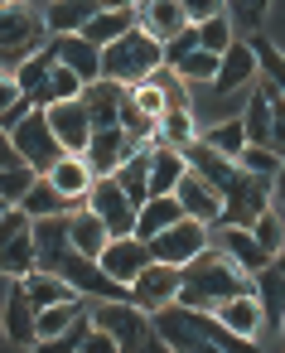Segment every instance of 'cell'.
<instances>
[{
    "label": "cell",
    "mask_w": 285,
    "mask_h": 353,
    "mask_svg": "<svg viewBox=\"0 0 285 353\" xmlns=\"http://www.w3.org/2000/svg\"><path fill=\"white\" fill-rule=\"evenodd\" d=\"M198 25V44L208 49V54H222L232 39H237V30H232V20H227V10H218V15H208V20H193Z\"/></svg>",
    "instance_id": "41"
},
{
    "label": "cell",
    "mask_w": 285,
    "mask_h": 353,
    "mask_svg": "<svg viewBox=\"0 0 285 353\" xmlns=\"http://www.w3.org/2000/svg\"><path fill=\"white\" fill-rule=\"evenodd\" d=\"M97 10H102V0H49L44 25H49V34H83Z\"/></svg>",
    "instance_id": "26"
},
{
    "label": "cell",
    "mask_w": 285,
    "mask_h": 353,
    "mask_svg": "<svg viewBox=\"0 0 285 353\" xmlns=\"http://www.w3.org/2000/svg\"><path fill=\"white\" fill-rule=\"evenodd\" d=\"M131 97H136V102H140V107H145L155 121H160V112H165V92H160L150 78H145V83H136V88H131Z\"/></svg>",
    "instance_id": "50"
},
{
    "label": "cell",
    "mask_w": 285,
    "mask_h": 353,
    "mask_svg": "<svg viewBox=\"0 0 285 353\" xmlns=\"http://www.w3.org/2000/svg\"><path fill=\"white\" fill-rule=\"evenodd\" d=\"M20 208H25L30 218H49V213H73V208H83V203H73L49 174H34L30 189L20 194Z\"/></svg>",
    "instance_id": "24"
},
{
    "label": "cell",
    "mask_w": 285,
    "mask_h": 353,
    "mask_svg": "<svg viewBox=\"0 0 285 353\" xmlns=\"http://www.w3.org/2000/svg\"><path fill=\"white\" fill-rule=\"evenodd\" d=\"M271 261H275V266H280V271H285V247H280V252H275V256H271Z\"/></svg>",
    "instance_id": "57"
},
{
    "label": "cell",
    "mask_w": 285,
    "mask_h": 353,
    "mask_svg": "<svg viewBox=\"0 0 285 353\" xmlns=\"http://www.w3.org/2000/svg\"><path fill=\"white\" fill-rule=\"evenodd\" d=\"M237 165H246V170H256V174H271V179H275V170H280V150H271V145H242Z\"/></svg>",
    "instance_id": "47"
},
{
    "label": "cell",
    "mask_w": 285,
    "mask_h": 353,
    "mask_svg": "<svg viewBox=\"0 0 285 353\" xmlns=\"http://www.w3.org/2000/svg\"><path fill=\"white\" fill-rule=\"evenodd\" d=\"M10 136H15V150H20V160L34 170V174H49L68 150H63V141L54 136V126H49V117H44V107H30L15 126H10Z\"/></svg>",
    "instance_id": "6"
},
{
    "label": "cell",
    "mask_w": 285,
    "mask_h": 353,
    "mask_svg": "<svg viewBox=\"0 0 285 353\" xmlns=\"http://www.w3.org/2000/svg\"><path fill=\"white\" fill-rule=\"evenodd\" d=\"M92 310V324L107 329L116 339L121 353H145V348H160L155 339V324H150V310H140L136 300H87Z\"/></svg>",
    "instance_id": "5"
},
{
    "label": "cell",
    "mask_w": 285,
    "mask_h": 353,
    "mask_svg": "<svg viewBox=\"0 0 285 353\" xmlns=\"http://www.w3.org/2000/svg\"><path fill=\"white\" fill-rule=\"evenodd\" d=\"M179 6H184V15H189V20H208V15H218V10H222V0H179Z\"/></svg>",
    "instance_id": "54"
},
{
    "label": "cell",
    "mask_w": 285,
    "mask_h": 353,
    "mask_svg": "<svg viewBox=\"0 0 285 353\" xmlns=\"http://www.w3.org/2000/svg\"><path fill=\"white\" fill-rule=\"evenodd\" d=\"M44 117H49V126H54V136L63 141L68 155H83V150H87V141H92V117H87V102H83V97L49 102Z\"/></svg>",
    "instance_id": "12"
},
{
    "label": "cell",
    "mask_w": 285,
    "mask_h": 353,
    "mask_svg": "<svg viewBox=\"0 0 285 353\" xmlns=\"http://www.w3.org/2000/svg\"><path fill=\"white\" fill-rule=\"evenodd\" d=\"M73 247L68 237V213H49V218H34V252H39V266L54 271V261Z\"/></svg>",
    "instance_id": "29"
},
{
    "label": "cell",
    "mask_w": 285,
    "mask_h": 353,
    "mask_svg": "<svg viewBox=\"0 0 285 353\" xmlns=\"http://www.w3.org/2000/svg\"><path fill=\"white\" fill-rule=\"evenodd\" d=\"M213 242V232H208V223H198V218H179V223H169L165 232H155L150 237V256L155 261H169V266H184V261H193L203 247Z\"/></svg>",
    "instance_id": "8"
},
{
    "label": "cell",
    "mask_w": 285,
    "mask_h": 353,
    "mask_svg": "<svg viewBox=\"0 0 285 353\" xmlns=\"http://www.w3.org/2000/svg\"><path fill=\"white\" fill-rule=\"evenodd\" d=\"M83 353H116V339L107 334V329H87V339H83Z\"/></svg>",
    "instance_id": "52"
},
{
    "label": "cell",
    "mask_w": 285,
    "mask_h": 353,
    "mask_svg": "<svg viewBox=\"0 0 285 353\" xmlns=\"http://www.w3.org/2000/svg\"><path fill=\"white\" fill-rule=\"evenodd\" d=\"M136 20H140V30H145V34H155L160 44H165V39H174L184 25H193V20L184 15L179 0H136Z\"/></svg>",
    "instance_id": "20"
},
{
    "label": "cell",
    "mask_w": 285,
    "mask_h": 353,
    "mask_svg": "<svg viewBox=\"0 0 285 353\" xmlns=\"http://www.w3.org/2000/svg\"><path fill=\"white\" fill-rule=\"evenodd\" d=\"M246 44H251V54H256L261 73H266V78H271L280 92H285V54H280V49H275V44H271L261 30H256V34H246Z\"/></svg>",
    "instance_id": "40"
},
{
    "label": "cell",
    "mask_w": 285,
    "mask_h": 353,
    "mask_svg": "<svg viewBox=\"0 0 285 353\" xmlns=\"http://www.w3.org/2000/svg\"><path fill=\"white\" fill-rule=\"evenodd\" d=\"M256 73H261V63H256V54H251V44L246 39H232L227 49H222V59H218V78H213V92H242V88H251L256 83Z\"/></svg>",
    "instance_id": "17"
},
{
    "label": "cell",
    "mask_w": 285,
    "mask_h": 353,
    "mask_svg": "<svg viewBox=\"0 0 285 353\" xmlns=\"http://www.w3.org/2000/svg\"><path fill=\"white\" fill-rule=\"evenodd\" d=\"M39 266V252H34V223L10 232V237H0V276H30Z\"/></svg>",
    "instance_id": "27"
},
{
    "label": "cell",
    "mask_w": 285,
    "mask_h": 353,
    "mask_svg": "<svg viewBox=\"0 0 285 353\" xmlns=\"http://www.w3.org/2000/svg\"><path fill=\"white\" fill-rule=\"evenodd\" d=\"M155 324V339L160 348H174V353H237V348H251L242 334H232L213 310H193L184 300H169L150 314Z\"/></svg>",
    "instance_id": "1"
},
{
    "label": "cell",
    "mask_w": 285,
    "mask_h": 353,
    "mask_svg": "<svg viewBox=\"0 0 285 353\" xmlns=\"http://www.w3.org/2000/svg\"><path fill=\"white\" fill-rule=\"evenodd\" d=\"M174 194H179V203H184V213L189 218H198V223H222V199H218V189L208 184V179H198L193 170H184V179L174 184Z\"/></svg>",
    "instance_id": "19"
},
{
    "label": "cell",
    "mask_w": 285,
    "mask_h": 353,
    "mask_svg": "<svg viewBox=\"0 0 285 353\" xmlns=\"http://www.w3.org/2000/svg\"><path fill=\"white\" fill-rule=\"evenodd\" d=\"M63 97H83V78H78L68 63H54V73H49V92H44V107H49V102H63Z\"/></svg>",
    "instance_id": "46"
},
{
    "label": "cell",
    "mask_w": 285,
    "mask_h": 353,
    "mask_svg": "<svg viewBox=\"0 0 285 353\" xmlns=\"http://www.w3.org/2000/svg\"><path fill=\"white\" fill-rule=\"evenodd\" d=\"M15 165H25V160H20V150H15L10 126H0V170H15Z\"/></svg>",
    "instance_id": "53"
},
{
    "label": "cell",
    "mask_w": 285,
    "mask_h": 353,
    "mask_svg": "<svg viewBox=\"0 0 285 353\" xmlns=\"http://www.w3.org/2000/svg\"><path fill=\"white\" fill-rule=\"evenodd\" d=\"M102 6H112V10H136V0H102Z\"/></svg>",
    "instance_id": "56"
},
{
    "label": "cell",
    "mask_w": 285,
    "mask_h": 353,
    "mask_svg": "<svg viewBox=\"0 0 285 353\" xmlns=\"http://www.w3.org/2000/svg\"><path fill=\"white\" fill-rule=\"evenodd\" d=\"M87 208L102 213V223L112 228V237L136 232V213H140V208L126 199V189L116 184V174H97V179H92V189H87Z\"/></svg>",
    "instance_id": "10"
},
{
    "label": "cell",
    "mask_w": 285,
    "mask_h": 353,
    "mask_svg": "<svg viewBox=\"0 0 285 353\" xmlns=\"http://www.w3.org/2000/svg\"><path fill=\"white\" fill-rule=\"evenodd\" d=\"M184 218V203H179V194H150L145 203H140V213H136V237H155V232H165L169 223H179Z\"/></svg>",
    "instance_id": "30"
},
{
    "label": "cell",
    "mask_w": 285,
    "mask_h": 353,
    "mask_svg": "<svg viewBox=\"0 0 285 353\" xmlns=\"http://www.w3.org/2000/svg\"><path fill=\"white\" fill-rule=\"evenodd\" d=\"M203 141L213 145V150H222V155H242V145H246V126H242V117H232V121H218L213 131H203Z\"/></svg>",
    "instance_id": "42"
},
{
    "label": "cell",
    "mask_w": 285,
    "mask_h": 353,
    "mask_svg": "<svg viewBox=\"0 0 285 353\" xmlns=\"http://www.w3.org/2000/svg\"><path fill=\"white\" fill-rule=\"evenodd\" d=\"M251 232H256V242H261V247H266V252L275 256V252L285 247V213H280V208L271 203V208H266V213H261V218L251 223Z\"/></svg>",
    "instance_id": "45"
},
{
    "label": "cell",
    "mask_w": 285,
    "mask_h": 353,
    "mask_svg": "<svg viewBox=\"0 0 285 353\" xmlns=\"http://www.w3.org/2000/svg\"><path fill=\"white\" fill-rule=\"evenodd\" d=\"M54 63H59V59H54V49L44 44V49H34V54L15 68V83H20V92H25L34 107H44V92H49V73H54Z\"/></svg>",
    "instance_id": "31"
},
{
    "label": "cell",
    "mask_w": 285,
    "mask_h": 353,
    "mask_svg": "<svg viewBox=\"0 0 285 353\" xmlns=\"http://www.w3.org/2000/svg\"><path fill=\"white\" fill-rule=\"evenodd\" d=\"M49 179H54L73 203H87V189H92V179H97V174H92V165H87L83 155H63V160L49 170Z\"/></svg>",
    "instance_id": "34"
},
{
    "label": "cell",
    "mask_w": 285,
    "mask_h": 353,
    "mask_svg": "<svg viewBox=\"0 0 285 353\" xmlns=\"http://www.w3.org/2000/svg\"><path fill=\"white\" fill-rule=\"evenodd\" d=\"M271 203L285 213V155H280V170H275V179H271Z\"/></svg>",
    "instance_id": "55"
},
{
    "label": "cell",
    "mask_w": 285,
    "mask_h": 353,
    "mask_svg": "<svg viewBox=\"0 0 285 353\" xmlns=\"http://www.w3.org/2000/svg\"><path fill=\"white\" fill-rule=\"evenodd\" d=\"M49 44V25L44 10H34L30 0H15V6H0V68L15 73L34 49Z\"/></svg>",
    "instance_id": "4"
},
{
    "label": "cell",
    "mask_w": 285,
    "mask_h": 353,
    "mask_svg": "<svg viewBox=\"0 0 285 353\" xmlns=\"http://www.w3.org/2000/svg\"><path fill=\"white\" fill-rule=\"evenodd\" d=\"M251 285H256V300H261V329L280 334V319H285V271L271 261V266H261L251 276Z\"/></svg>",
    "instance_id": "21"
},
{
    "label": "cell",
    "mask_w": 285,
    "mask_h": 353,
    "mask_svg": "<svg viewBox=\"0 0 285 353\" xmlns=\"http://www.w3.org/2000/svg\"><path fill=\"white\" fill-rule=\"evenodd\" d=\"M136 25H140V20H136V10H112V6H102V10L87 20V30H83V34H87L97 49H107L112 39H121V34H126V30H136Z\"/></svg>",
    "instance_id": "35"
},
{
    "label": "cell",
    "mask_w": 285,
    "mask_h": 353,
    "mask_svg": "<svg viewBox=\"0 0 285 353\" xmlns=\"http://www.w3.org/2000/svg\"><path fill=\"white\" fill-rule=\"evenodd\" d=\"M218 232H213V247H222L246 276H256L261 266H271V252L256 242V232L251 228H242V223H213Z\"/></svg>",
    "instance_id": "16"
},
{
    "label": "cell",
    "mask_w": 285,
    "mask_h": 353,
    "mask_svg": "<svg viewBox=\"0 0 285 353\" xmlns=\"http://www.w3.org/2000/svg\"><path fill=\"white\" fill-rule=\"evenodd\" d=\"M25 92H20V83H15V73H6V68H0V117H6L15 102H20Z\"/></svg>",
    "instance_id": "51"
},
{
    "label": "cell",
    "mask_w": 285,
    "mask_h": 353,
    "mask_svg": "<svg viewBox=\"0 0 285 353\" xmlns=\"http://www.w3.org/2000/svg\"><path fill=\"white\" fill-rule=\"evenodd\" d=\"M116 121H121L136 141H155V117H150V112L131 97V88H126V97H121V117H116Z\"/></svg>",
    "instance_id": "44"
},
{
    "label": "cell",
    "mask_w": 285,
    "mask_h": 353,
    "mask_svg": "<svg viewBox=\"0 0 285 353\" xmlns=\"http://www.w3.org/2000/svg\"><path fill=\"white\" fill-rule=\"evenodd\" d=\"M136 145H145V141H136L126 126H92V141H87L83 160L92 165V174H112Z\"/></svg>",
    "instance_id": "15"
},
{
    "label": "cell",
    "mask_w": 285,
    "mask_h": 353,
    "mask_svg": "<svg viewBox=\"0 0 285 353\" xmlns=\"http://www.w3.org/2000/svg\"><path fill=\"white\" fill-rule=\"evenodd\" d=\"M20 285L30 290V300H34L39 310H44V305H59V300H68V295H78L59 271H44V266H34L30 276H20Z\"/></svg>",
    "instance_id": "36"
},
{
    "label": "cell",
    "mask_w": 285,
    "mask_h": 353,
    "mask_svg": "<svg viewBox=\"0 0 285 353\" xmlns=\"http://www.w3.org/2000/svg\"><path fill=\"white\" fill-rule=\"evenodd\" d=\"M150 83L165 92V112H189V92H184V78L169 68V63H160L155 73H150Z\"/></svg>",
    "instance_id": "43"
},
{
    "label": "cell",
    "mask_w": 285,
    "mask_h": 353,
    "mask_svg": "<svg viewBox=\"0 0 285 353\" xmlns=\"http://www.w3.org/2000/svg\"><path fill=\"white\" fill-rule=\"evenodd\" d=\"M102 271L112 276V281H121V285H131L155 256H150V242L145 237H136V232H121V237H112L107 247H102Z\"/></svg>",
    "instance_id": "13"
},
{
    "label": "cell",
    "mask_w": 285,
    "mask_h": 353,
    "mask_svg": "<svg viewBox=\"0 0 285 353\" xmlns=\"http://www.w3.org/2000/svg\"><path fill=\"white\" fill-rule=\"evenodd\" d=\"M0 324H6V339L15 348H34V324H39V305L30 300V290L15 281H6V295H0Z\"/></svg>",
    "instance_id": "11"
},
{
    "label": "cell",
    "mask_w": 285,
    "mask_h": 353,
    "mask_svg": "<svg viewBox=\"0 0 285 353\" xmlns=\"http://www.w3.org/2000/svg\"><path fill=\"white\" fill-rule=\"evenodd\" d=\"M242 290H251V276L222 252V247H203L193 261H184V281H179V300L184 305H193V310H222V300H232V295H242Z\"/></svg>",
    "instance_id": "2"
},
{
    "label": "cell",
    "mask_w": 285,
    "mask_h": 353,
    "mask_svg": "<svg viewBox=\"0 0 285 353\" xmlns=\"http://www.w3.org/2000/svg\"><path fill=\"white\" fill-rule=\"evenodd\" d=\"M68 237H73V247L78 252H87V256H102V247L112 242V228L102 223V213L97 208H73L68 213Z\"/></svg>",
    "instance_id": "28"
},
{
    "label": "cell",
    "mask_w": 285,
    "mask_h": 353,
    "mask_svg": "<svg viewBox=\"0 0 285 353\" xmlns=\"http://www.w3.org/2000/svg\"><path fill=\"white\" fill-rule=\"evenodd\" d=\"M150 155H155V145L145 141V145H136V150H131V155L112 170V174H116V184L126 189V199H131L136 208L150 199Z\"/></svg>",
    "instance_id": "23"
},
{
    "label": "cell",
    "mask_w": 285,
    "mask_h": 353,
    "mask_svg": "<svg viewBox=\"0 0 285 353\" xmlns=\"http://www.w3.org/2000/svg\"><path fill=\"white\" fill-rule=\"evenodd\" d=\"M121 97H126V88H121L116 78H92V83H83V102H87L92 126H121V121H116V117H121Z\"/></svg>",
    "instance_id": "22"
},
{
    "label": "cell",
    "mask_w": 285,
    "mask_h": 353,
    "mask_svg": "<svg viewBox=\"0 0 285 353\" xmlns=\"http://www.w3.org/2000/svg\"><path fill=\"white\" fill-rule=\"evenodd\" d=\"M83 310H87V300H83V295H68V300H59V305H44V310H39V324H34V343H39V348H49V343H54V339H59V334L83 314Z\"/></svg>",
    "instance_id": "32"
},
{
    "label": "cell",
    "mask_w": 285,
    "mask_h": 353,
    "mask_svg": "<svg viewBox=\"0 0 285 353\" xmlns=\"http://www.w3.org/2000/svg\"><path fill=\"white\" fill-rule=\"evenodd\" d=\"M218 59H222V54H208V49L198 44V49L174 54V59H165V63H169L184 83H213V78H218Z\"/></svg>",
    "instance_id": "37"
},
{
    "label": "cell",
    "mask_w": 285,
    "mask_h": 353,
    "mask_svg": "<svg viewBox=\"0 0 285 353\" xmlns=\"http://www.w3.org/2000/svg\"><path fill=\"white\" fill-rule=\"evenodd\" d=\"M34 170L30 165H15V170H0V203H20V194L30 189Z\"/></svg>",
    "instance_id": "48"
},
{
    "label": "cell",
    "mask_w": 285,
    "mask_h": 353,
    "mask_svg": "<svg viewBox=\"0 0 285 353\" xmlns=\"http://www.w3.org/2000/svg\"><path fill=\"white\" fill-rule=\"evenodd\" d=\"M6 343H10V339H6V324H0V348H6Z\"/></svg>",
    "instance_id": "58"
},
{
    "label": "cell",
    "mask_w": 285,
    "mask_h": 353,
    "mask_svg": "<svg viewBox=\"0 0 285 353\" xmlns=\"http://www.w3.org/2000/svg\"><path fill=\"white\" fill-rule=\"evenodd\" d=\"M160 63H165V44H160L155 34H145L140 25L126 30L121 39H112V44L102 49V78H116L121 88L145 83Z\"/></svg>",
    "instance_id": "3"
},
{
    "label": "cell",
    "mask_w": 285,
    "mask_h": 353,
    "mask_svg": "<svg viewBox=\"0 0 285 353\" xmlns=\"http://www.w3.org/2000/svg\"><path fill=\"white\" fill-rule=\"evenodd\" d=\"M266 208H271V174H256V170L242 165V179L222 194V223H242V228H251Z\"/></svg>",
    "instance_id": "9"
},
{
    "label": "cell",
    "mask_w": 285,
    "mask_h": 353,
    "mask_svg": "<svg viewBox=\"0 0 285 353\" xmlns=\"http://www.w3.org/2000/svg\"><path fill=\"white\" fill-rule=\"evenodd\" d=\"M179 281H184V266H169V261H150L136 281H131V300L140 305V310H160V305H169V300H179Z\"/></svg>",
    "instance_id": "14"
},
{
    "label": "cell",
    "mask_w": 285,
    "mask_h": 353,
    "mask_svg": "<svg viewBox=\"0 0 285 353\" xmlns=\"http://www.w3.org/2000/svg\"><path fill=\"white\" fill-rule=\"evenodd\" d=\"M280 343H285V319H280Z\"/></svg>",
    "instance_id": "59"
},
{
    "label": "cell",
    "mask_w": 285,
    "mask_h": 353,
    "mask_svg": "<svg viewBox=\"0 0 285 353\" xmlns=\"http://www.w3.org/2000/svg\"><path fill=\"white\" fill-rule=\"evenodd\" d=\"M0 6H15V0H0Z\"/></svg>",
    "instance_id": "60"
},
{
    "label": "cell",
    "mask_w": 285,
    "mask_h": 353,
    "mask_svg": "<svg viewBox=\"0 0 285 353\" xmlns=\"http://www.w3.org/2000/svg\"><path fill=\"white\" fill-rule=\"evenodd\" d=\"M155 136H160L165 145H174V150H184L189 141H198V131H193V117H189V112H160Z\"/></svg>",
    "instance_id": "39"
},
{
    "label": "cell",
    "mask_w": 285,
    "mask_h": 353,
    "mask_svg": "<svg viewBox=\"0 0 285 353\" xmlns=\"http://www.w3.org/2000/svg\"><path fill=\"white\" fill-rule=\"evenodd\" d=\"M54 271H59L83 300H131V285L112 281V276L102 271V261L87 256V252H78V247H68V252L54 261Z\"/></svg>",
    "instance_id": "7"
},
{
    "label": "cell",
    "mask_w": 285,
    "mask_h": 353,
    "mask_svg": "<svg viewBox=\"0 0 285 353\" xmlns=\"http://www.w3.org/2000/svg\"><path fill=\"white\" fill-rule=\"evenodd\" d=\"M222 10H227L232 30H242V39H246V34H256V30H261L266 10H271V0H222Z\"/></svg>",
    "instance_id": "38"
},
{
    "label": "cell",
    "mask_w": 285,
    "mask_h": 353,
    "mask_svg": "<svg viewBox=\"0 0 285 353\" xmlns=\"http://www.w3.org/2000/svg\"><path fill=\"white\" fill-rule=\"evenodd\" d=\"M218 319H222L232 334H242L246 343H256V339H261V300H256V285L242 290V295H232V300H222Z\"/></svg>",
    "instance_id": "25"
},
{
    "label": "cell",
    "mask_w": 285,
    "mask_h": 353,
    "mask_svg": "<svg viewBox=\"0 0 285 353\" xmlns=\"http://www.w3.org/2000/svg\"><path fill=\"white\" fill-rule=\"evenodd\" d=\"M184 170H189V160H184V150H174V145H155V155H150V194H174V184L184 179Z\"/></svg>",
    "instance_id": "33"
},
{
    "label": "cell",
    "mask_w": 285,
    "mask_h": 353,
    "mask_svg": "<svg viewBox=\"0 0 285 353\" xmlns=\"http://www.w3.org/2000/svg\"><path fill=\"white\" fill-rule=\"evenodd\" d=\"M49 49H54V59L68 63L83 83L102 78V49H97L87 34H49Z\"/></svg>",
    "instance_id": "18"
},
{
    "label": "cell",
    "mask_w": 285,
    "mask_h": 353,
    "mask_svg": "<svg viewBox=\"0 0 285 353\" xmlns=\"http://www.w3.org/2000/svg\"><path fill=\"white\" fill-rule=\"evenodd\" d=\"M271 83V78H266ZM271 150L285 155V92L271 83Z\"/></svg>",
    "instance_id": "49"
}]
</instances>
